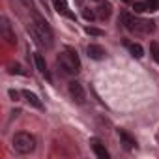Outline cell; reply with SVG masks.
I'll return each instance as SVG.
<instances>
[{"label":"cell","instance_id":"8","mask_svg":"<svg viewBox=\"0 0 159 159\" xmlns=\"http://www.w3.org/2000/svg\"><path fill=\"white\" fill-rule=\"evenodd\" d=\"M86 52H88V56L92 58V60H101V58H105V49L101 47V45H96V43H92V45H88V49H86Z\"/></svg>","mask_w":159,"mask_h":159},{"label":"cell","instance_id":"16","mask_svg":"<svg viewBox=\"0 0 159 159\" xmlns=\"http://www.w3.org/2000/svg\"><path fill=\"white\" fill-rule=\"evenodd\" d=\"M150 52H152V56H153V60L159 64V43H155V41H152L150 43Z\"/></svg>","mask_w":159,"mask_h":159},{"label":"cell","instance_id":"6","mask_svg":"<svg viewBox=\"0 0 159 159\" xmlns=\"http://www.w3.org/2000/svg\"><path fill=\"white\" fill-rule=\"evenodd\" d=\"M69 96L73 98V101H77L79 105H83L84 99H86V94H84V88L79 81H71L69 83Z\"/></svg>","mask_w":159,"mask_h":159},{"label":"cell","instance_id":"11","mask_svg":"<svg viewBox=\"0 0 159 159\" xmlns=\"http://www.w3.org/2000/svg\"><path fill=\"white\" fill-rule=\"evenodd\" d=\"M21 94H23V98H25L32 107H36V109H43V105H41V101H39V98H38L36 94H32V92H28V90H23Z\"/></svg>","mask_w":159,"mask_h":159},{"label":"cell","instance_id":"10","mask_svg":"<svg viewBox=\"0 0 159 159\" xmlns=\"http://www.w3.org/2000/svg\"><path fill=\"white\" fill-rule=\"evenodd\" d=\"M118 135H120V139H122V142H124V146H125V150H133L135 146H137V142H135V139L125 131V129H118Z\"/></svg>","mask_w":159,"mask_h":159},{"label":"cell","instance_id":"13","mask_svg":"<svg viewBox=\"0 0 159 159\" xmlns=\"http://www.w3.org/2000/svg\"><path fill=\"white\" fill-rule=\"evenodd\" d=\"M34 62H36V67H38V71H39L41 75H45V77L49 79V71H47V64H45L43 56L36 52V54H34Z\"/></svg>","mask_w":159,"mask_h":159},{"label":"cell","instance_id":"24","mask_svg":"<svg viewBox=\"0 0 159 159\" xmlns=\"http://www.w3.org/2000/svg\"><path fill=\"white\" fill-rule=\"evenodd\" d=\"M155 2H159V0H155Z\"/></svg>","mask_w":159,"mask_h":159},{"label":"cell","instance_id":"22","mask_svg":"<svg viewBox=\"0 0 159 159\" xmlns=\"http://www.w3.org/2000/svg\"><path fill=\"white\" fill-rule=\"evenodd\" d=\"M124 2H131V0H124Z\"/></svg>","mask_w":159,"mask_h":159},{"label":"cell","instance_id":"9","mask_svg":"<svg viewBox=\"0 0 159 159\" xmlns=\"http://www.w3.org/2000/svg\"><path fill=\"white\" fill-rule=\"evenodd\" d=\"M92 150H94V153H96L99 159H109V152H107V148L101 144L99 139H92Z\"/></svg>","mask_w":159,"mask_h":159},{"label":"cell","instance_id":"3","mask_svg":"<svg viewBox=\"0 0 159 159\" xmlns=\"http://www.w3.org/2000/svg\"><path fill=\"white\" fill-rule=\"evenodd\" d=\"M122 21H124V25H125V28L127 30H131V32H140V34H150V32H153V21H148V19H139V17H135V15H131V13H122Z\"/></svg>","mask_w":159,"mask_h":159},{"label":"cell","instance_id":"14","mask_svg":"<svg viewBox=\"0 0 159 159\" xmlns=\"http://www.w3.org/2000/svg\"><path fill=\"white\" fill-rule=\"evenodd\" d=\"M112 13V6L109 2H101V6L98 8V17L99 19H109Z\"/></svg>","mask_w":159,"mask_h":159},{"label":"cell","instance_id":"4","mask_svg":"<svg viewBox=\"0 0 159 159\" xmlns=\"http://www.w3.org/2000/svg\"><path fill=\"white\" fill-rule=\"evenodd\" d=\"M11 142H13V150H15L17 153H30V152H34V148H36V139H34L30 133H25V131L15 133Z\"/></svg>","mask_w":159,"mask_h":159},{"label":"cell","instance_id":"21","mask_svg":"<svg viewBox=\"0 0 159 159\" xmlns=\"http://www.w3.org/2000/svg\"><path fill=\"white\" fill-rule=\"evenodd\" d=\"M23 2H25L26 6H32V0H23Z\"/></svg>","mask_w":159,"mask_h":159},{"label":"cell","instance_id":"20","mask_svg":"<svg viewBox=\"0 0 159 159\" xmlns=\"http://www.w3.org/2000/svg\"><path fill=\"white\" fill-rule=\"evenodd\" d=\"M10 96H11L13 101H19V96H23V94H19V92H15V90H10Z\"/></svg>","mask_w":159,"mask_h":159},{"label":"cell","instance_id":"19","mask_svg":"<svg viewBox=\"0 0 159 159\" xmlns=\"http://www.w3.org/2000/svg\"><path fill=\"white\" fill-rule=\"evenodd\" d=\"M86 32H88V34H94V36H101V34H103L101 30H98V28H90V26L86 28Z\"/></svg>","mask_w":159,"mask_h":159},{"label":"cell","instance_id":"5","mask_svg":"<svg viewBox=\"0 0 159 159\" xmlns=\"http://www.w3.org/2000/svg\"><path fill=\"white\" fill-rule=\"evenodd\" d=\"M0 36H2V39H6L8 45H15L17 43V38H15V32L11 30V25L6 17L0 19Z\"/></svg>","mask_w":159,"mask_h":159},{"label":"cell","instance_id":"2","mask_svg":"<svg viewBox=\"0 0 159 159\" xmlns=\"http://www.w3.org/2000/svg\"><path fill=\"white\" fill-rule=\"evenodd\" d=\"M56 62H58L60 69H62L66 75H77L79 69H81V60H79L77 52L71 51V49H66L64 52H60V56H58Z\"/></svg>","mask_w":159,"mask_h":159},{"label":"cell","instance_id":"7","mask_svg":"<svg viewBox=\"0 0 159 159\" xmlns=\"http://www.w3.org/2000/svg\"><path fill=\"white\" fill-rule=\"evenodd\" d=\"M133 10H135L137 13H142V11H157V10H159V2H155V0L135 2V4H133Z\"/></svg>","mask_w":159,"mask_h":159},{"label":"cell","instance_id":"17","mask_svg":"<svg viewBox=\"0 0 159 159\" xmlns=\"http://www.w3.org/2000/svg\"><path fill=\"white\" fill-rule=\"evenodd\" d=\"M8 67H10V73H19V75H25V71H23V67H21L19 64H10Z\"/></svg>","mask_w":159,"mask_h":159},{"label":"cell","instance_id":"18","mask_svg":"<svg viewBox=\"0 0 159 159\" xmlns=\"http://www.w3.org/2000/svg\"><path fill=\"white\" fill-rule=\"evenodd\" d=\"M83 15H84V19H88V21H92V19H94V11H90V10H84V11H83Z\"/></svg>","mask_w":159,"mask_h":159},{"label":"cell","instance_id":"1","mask_svg":"<svg viewBox=\"0 0 159 159\" xmlns=\"http://www.w3.org/2000/svg\"><path fill=\"white\" fill-rule=\"evenodd\" d=\"M28 32H30V36L36 39V43H39L41 47H51L52 45V32H51V28L47 26V23H43L39 17H36L32 23H30V26H28Z\"/></svg>","mask_w":159,"mask_h":159},{"label":"cell","instance_id":"15","mask_svg":"<svg viewBox=\"0 0 159 159\" xmlns=\"http://www.w3.org/2000/svg\"><path fill=\"white\" fill-rule=\"evenodd\" d=\"M127 49H129V52H131L133 58H142L144 56V49L139 43H127Z\"/></svg>","mask_w":159,"mask_h":159},{"label":"cell","instance_id":"23","mask_svg":"<svg viewBox=\"0 0 159 159\" xmlns=\"http://www.w3.org/2000/svg\"><path fill=\"white\" fill-rule=\"evenodd\" d=\"M96 2H101V0H96Z\"/></svg>","mask_w":159,"mask_h":159},{"label":"cell","instance_id":"12","mask_svg":"<svg viewBox=\"0 0 159 159\" xmlns=\"http://www.w3.org/2000/svg\"><path fill=\"white\" fill-rule=\"evenodd\" d=\"M54 8H56V11L58 13H64V15H67L69 19H75V15L69 11V8H67V2L66 0H54Z\"/></svg>","mask_w":159,"mask_h":159}]
</instances>
